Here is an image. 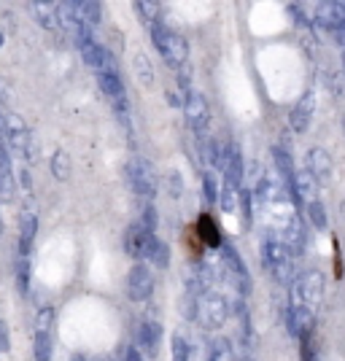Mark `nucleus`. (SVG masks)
Returning <instances> with one entry per match:
<instances>
[{
  "instance_id": "nucleus-1",
  "label": "nucleus",
  "mask_w": 345,
  "mask_h": 361,
  "mask_svg": "<svg viewBox=\"0 0 345 361\" xmlns=\"http://www.w3.org/2000/svg\"><path fill=\"white\" fill-rule=\"evenodd\" d=\"M151 41H154L157 51L165 57V62H168L170 68L181 71V68L186 65V57H189V44H186V38H184V35L172 33L170 27H165V24H154V27H151Z\"/></svg>"
},
{
  "instance_id": "nucleus-2",
  "label": "nucleus",
  "mask_w": 345,
  "mask_h": 361,
  "mask_svg": "<svg viewBox=\"0 0 345 361\" xmlns=\"http://www.w3.org/2000/svg\"><path fill=\"white\" fill-rule=\"evenodd\" d=\"M262 265L278 283H292L294 275V254L275 238H265L262 243Z\"/></svg>"
},
{
  "instance_id": "nucleus-3",
  "label": "nucleus",
  "mask_w": 345,
  "mask_h": 361,
  "mask_svg": "<svg viewBox=\"0 0 345 361\" xmlns=\"http://www.w3.org/2000/svg\"><path fill=\"white\" fill-rule=\"evenodd\" d=\"M124 173H127V181H130V186H132L135 194L154 197V194L159 192V175H157L154 165L148 159H143V157H132L127 162Z\"/></svg>"
},
{
  "instance_id": "nucleus-4",
  "label": "nucleus",
  "mask_w": 345,
  "mask_h": 361,
  "mask_svg": "<svg viewBox=\"0 0 345 361\" xmlns=\"http://www.w3.org/2000/svg\"><path fill=\"white\" fill-rule=\"evenodd\" d=\"M197 318L205 329H222L229 318V302L224 299V294L208 291L197 299Z\"/></svg>"
},
{
  "instance_id": "nucleus-5",
  "label": "nucleus",
  "mask_w": 345,
  "mask_h": 361,
  "mask_svg": "<svg viewBox=\"0 0 345 361\" xmlns=\"http://www.w3.org/2000/svg\"><path fill=\"white\" fill-rule=\"evenodd\" d=\"M57 11H60V24H62V30L73 38L76 46L84 49V46H89V44L95 41V38H92V30H95V27H89V24L78 17L76 3H60V6H57Z\"/></svg>"
},
{
  "instance_id": "nucleus-6",
  "label": "nucleus",
  "mask_w": 345,
  "mask_h": 361,
  "mask_svg": "<svg viewBox=\"0 0 345 361\" xmlns=\"http://www.w3.org/2000/svg\"><path fill=\"white\" fill-rule=\"evenodd\" d=\"M3 141L11 146L22 159H30V130L19 114H6L3 119Z\"/></svg>"
},
{
  "instance_id": "nucleus-7",
  "label": "nucleus",
  "mask_w": 345,
  "mask_h": 361,
  "mask_svg": "<svg viewBox=\"0 0 345 361\" xmlns=\"http://www.w3.org/2000/svg\"><path fill=\"white\" fill-rule=\"evenodd\" d=\"M184 114H186L189 127L205 141V132H208V124H211V108H208L205 95L192 89V92L186 95V100H184Z\"/></svg>"
},
{
  "instance_id": "nucleus-8",
  "label": "nucleus",
  "mask_w": 345,
  "mask_h": 361,
  "mask_svg": "<svg viewBox=\"0 0 345 361\" xmlns=\"http://www.w3.org/2000/svg\"><path fill=\"white\" fill-rule=\"evenodd\" d=\"M297 294V305H308V308H316L324 297V275L319 270H308L297 278L294 283Z\"/></svg>"
},
{
  "instance_id": "nucleus-9",
  "label": "nucleus",
  "mask_w": 345,
  "mask_h": 361,
  "mask_svg": "<svg viewBox=\"0 0 345 361\" xmlns=\"http://www.w3.org/2000/svg\"><path fill=\"white\" fill-rule=\"evenodd\" d=\"M313 324H316L313 308H308V305H297L294 302V305L286 310V329H289V335L297 337L299 342H302V340H310Z\"/></svg>"
},
{
  "instance_id": "nucleus-10",
  "label": "nucleus",
  "mask_w": 345,
  "mask_h": 361,
  "mask_svg": "<svg viewBox=\"0 0 345 361\" xmlns=\"http://www.w3.org/2000/svg\"><path fill=\"white\" fill-rule=\"evenodd\" d=\"M154 240H157V238H154L148 229H143L141 224H132V227L124 232V251H127L132 259H148Z\"/></svg>"
},
{
  "instance_id": "nucleus-11",
  "label": "nucleus",
  "mask_w": 345,
  "mask_h": 361,
  "mask_svg": "<svg viewBox=\"0 0 345 361\" xmlns=\"http://www.w3.org/2000/svg\"><path fill=\"white\" fill-rule=\"evenodd\" d=\"M151 291H154V275L148 272V267L135 265L127 275V297L132 302H143L151 297Z\"/></svg>"
},
{
  "instance_id": "nucleus-12",
  "label": "nucleus",
  "mask_w": 345,
  "mask_h": 361,
  "mask_svg": "<svg viewBox=\"0 0 345 361\" xmlns=\"http://www.w3.org/2000/svg\"><path fill=\"white\" fill-rule=\"evenodd\" d=\"M184 281H186L189 294L202 297L213 286V270L205 265V262H192V265L186 267V272H184Z\"/></svg>"
},
{
  "instance_id": "nucleus-13",
  "label": "nucleus",
  "mask_w": 345,
  "mask_h": 361,
  "mask_svg": "<svg viewBox=\"0 0 345 361\" xmlns=\"http://www.w3.org/2000/svg\"><path fill=\"white\" fill-rule=\"evenodd\" d=\"M81 57H84V62H87L92 71H98V73H119V65H116L114 54H111V51H108L105 46H100L98 41H92L89 46L81 49Z\"/></svg>"
},
{
  "instance_id": "nucleus-14",
  "label": "nucleus",
  "mask_w": 345,
  "mask_h": 361,
  "mask_svg": "<svg viewBox=\"0 0 345 361\" xmlns=\"http://www.w3.org/2000/svg\"><path fill=\"white\" fill-rule=\"evenodd\" d=\"M305 165H308L305 170L319 181L321 186H326V184L332 181V170H335V165H332V157H329L324 148H310L308 157H305Z\"/></svg>"
},
{
  "instance_id": "nucleus-15",
  "label": "nucleus",
  "mask_w": 345,
  "mask_h": 361,
  "mask_svg": "<svg viewBox=\"0 0 345 361\" xmlns=\"http://www.w3.org/2000/svg\"><path fill=\"white\" fill-rule=\"evenodd\" d=\"M27 11H30V17H33L35 22L41 24L44 30H49V33H57V30L62 27V24H60V11H57L54 3L33 0V3H27Z\"/></svg>"
},
{
  "instance_id": "nucleus-16",
  "label": "nucleus",
  "mask_w": 345,
  "mask_h": 361,
  "mask_svg": "<svg viewBox=\"0 0 345 361\" xmlns=\"http://www.w3.org/2000/svg\"><path fill=\"white\" fill-rule=\"evenodd\" d=\"M316 189H319V181H316L308 170H299V173H294V181L289 184V192H292V197H294L297 202H305V205L316 202Z\"/></svg>"
},
{
  "instance_id": "nucleus-17",
  "label": "nucleus",
  "mask_w": 345,
  "mask_h": 361,
  "mask_svg": "<svg viewBox=\"0 0 345 361\" xmlns=\"http://www.w3.org/2000/svg\"><path fill=\"white\" fill-rule=\"evenodd\" d=\"M313 111H316V97H313V92H305V95L297 100L294 108H292V116H289L292 130L294 132H305L308 124L313 121Z\"/></svg>"
},
{
  "instance_id": "nucleus-18",
  "label": "nucleus",
  "mask_w": 345,
  "mask_h": 361,
  "mask_svg": "<svg viewBox=\"0 0 345 361\" xmlns=\"http://www.w3.org/2000/svg\"><path fill=\"white\" fill-rule=\"evenodd\" d=\"M35 232H38V218H35V213H25L22 224H19V256L22 259H27V254L33 251Z\"/></svg>"
},
{
  "instance_id": "nucleus-19",
  "label": "nucleus",
  "mask_w": 345,
  "mask_h": 361,
  "mask_svg": "<svg viewBox=\"0 0 345 361\" xmlns=\"http://www.w3.org/2000/svg\"><path fill=\"white\" fill-rule=\"evenodd\" d=\"M159 340H162V326L157 321H151V318L141 321V326H138V342H141V348L154 351L159 345Z\"/></svg>"
},
{
  "instance_id": "nucleus-20",
  "label": "nucleus",
  "mask_w": 345,
  "mask_h": 361,
  "mask_svg": "<svg viewBox=\"0 0 345 361\" xmlns=\"http://www.w3.org/2000/svg\"><path fill=\"white\" fill-rule=\"evenodd\" d=\"M197 235H200V240L205 243L208 248H219L222 245V235H219V227H216V221L211 216H202L197 218Z\"/></svg>"
},
{
  "instance_id": "nucleus-21",
  "label": "nucleus",
  "mask_w": 345,
  "mask_h": 361,
  "mask_svg": "<svg viewBox=\"0 0 345 361\" xmlns=\"http://www.w3.org/2000/svg\"><path fill=\"white\" fill-rule=\"evenodd\" d=\"M132 73H135V78H138L143 87H151V84H154V68H151V62H148V57L143 51H135V54H132Z\"/></svg>"
},
{
  "instance_id": "nucleus-22",
  "label": "nucleus",
  "mask_w": 345,
  "mask_h": 361,
  "mask_svg": "<svg viewBox=\"0 0 345 361\" xmlns=\"http://www.w3.org/2000/svg\"><path fill=\"white\" fill-rule=\"evenodd\" d=\"M98 84L108 97H114V100L124 97V81L119 73H98Z\"/></svg>"
},
{
  "instance_id": "nucleus-23",
  "label": "nucleus",
  "mask_w": 345,
  "mask_h": 361,
  "mask_svg": "<svg viewBox=\"0 0 345 361\" xmlns=\"http://www.w3.org/2000/svg\"><path fill=\"white\" fill-rule=\"evenodd\" d=\"M51 175L57 178V181H68L71 178V157H68V151H54V157H51Z\"/></svg>"
},
{
  "instance_id": "nucleus-24",
  "label": "nucleus",
  "mask_w": 345,
  "mask_h": 361,
  "mask_svg": "<svg viewBox=\"0 0 345 361\" xmlns=\"http://www.w3.org/2000/svg\"><path fill=\"white\" fill-rule=\"evenodd\" d=\"M272 157H275V165L283 173V178L292 184L294 181V170H292V151L283 148V146H272Z\"/></svg>"
},
{
  "instance_id": "nucleus-25",
  "label": "nucleus",
  "mask_w": 345,
  "mask_h": 361,
  "mask_svg": "<svg viewBox=\"0 0 345 361\" xmlns=\"http://www.w3.org/2000/svg\"><path fill=\"white\" fill-rule=\"evenodd\" d=\"M76 11H78V17L89 24V27L100 24V17H103V14H100L98 3H92V0H78V3H76Z\"/></svg>"
},
{
  "instance_id": "nucleus-26",
  "label": "nucleus",
  "mask_w": 345,
  "mask_h": 361,
  "mask_svg": "<svg viewBox=\"0 0 345 361\" xmlns=\"http://www.w3.org/2000/svg\"><path fill=\"white\" fill-rule=\"evenodd\" d=\"M33 351H35V361H49L51 359V332H35Z\"/></svg>"
},
{
  "instance_id": "nucleus-27",
  "label": "nucleus",
  "mask_w": 345,
  "mask_h": 361,
  "mask_svg": "<svg viewBox=\"0 0 345 361\" xmlns=\"http://www.w3.org/2000/svg\"><path fill=\"white\" fill-rule=\"evenodd\" d=\"M135 11H138V17L148 24V27H154V24H159V6L157 3H148V0H138L135 3Z\"/></svg>"
},
{
  "instance_id": "nucleus-28",
  "label": "nucleus",
  "mask_w": 345,
  "mask_h": 361,
  "mask_svg": "<svg viewBox=\"0 0 345 361\" xmlns=\"http://www.w3.org/2000/svg\"><path fill=\"white\" fill-rule=\"evenodd\" d=\"M148 259H151V262H154L157 267H168V265H170V245L157 238V240H154V245H151V254H148Z\"/></svg>"
},
{
  "instance_id": "nucleus-29",
  "label": "nucleus",
  "mask_w": 345,
  "mask_h": 361,
  "mask_svg": "<svg viewBox=\"0 0 345 361\" xmlns=\"http://www.w3.org/2000/svg\"><path fill=\"white\" fill-rule=\"evenodd\" d=\"M238 197L240 192L235 189V186H229V184H224V192H222V205L227 213H235L238 211Z\"/></svg>"
},
{
  "instance_id": "nucleus-30",
  "label": "nucleus",
  "mask_w": 345,
  "mask_h": 361,
  "mask_svg": "<svg viewBox=\"0 0 345 361\" xmlns=\"http://www.w3.org/2000/svg\"><path fill=\"white\" fill-rule=\"evenodd\" d=\"M308 216H310L316 229H326V211H324V205H321L319 200L308 205Z\"/></svg>"
},
{
  "instance_id": "nucleus-31",
  "label": "nucleus",
  "mask_w": 345,
  "mask_h": 361,
  "mask_svg": "<svg viewBox=\"0 0 345 361\" xmlns=\"http://www.w3.org/2000/svg\"><path fill=\"white\" fill-rule=\"evenodd\" d=\"M172 361H189V342L184 335L172 337Z\"/></svg>"
},
{
  "instance_id": "nucleus-32",
  "label": "nucleus",
  "mask_w": 345,
  "mask_h": 361,
  "mask_svg": "<svg viewBox=\"0 0 345 361\" xmlns=\"http://www.w3.org/2000/svg\"><path fill=\"white\" fill-rule=\"evenodd\" d=\"M17 286H19V294L30 291V265H27V259H19V265H17Z\"/></svg>"
},
{
  "instance_id": "nucleus-33",
  "label": "nucleus",
  "mask_w": 345,
  "mask_h": 361,
  "mask_svg": "<svg viewBox=\"0 0 345 361\" xmlns=\"http://www.w3.org/2000/svg\"><path fill=\"white\" fill-rule=\"evenodd\" d=\"M202 194H205L208 202H216L219 186H216V175H213V173H205V175H202Z\"/></svg>"
},
{
  "instance_id": "nucleus-34",
  "label": "nucleus",
  "mask_w": 345,
  "mask_h": 361,
  "mask_svg": "<svg viewBox=\"0 0 345 361\" xmlns=\"http://www.w3.org/2000/svg\"><path fill=\"white\" fill-rule=\"evenodd\" d=\"M211 361H238V359H235V353H232L229 342H224V340H219V342L213 345V353H211Z\"/></svg>"
},
{
  "instance_id": "nucleus-35",
  "label": "nucleus",
  "mask_w": 345,
  "mask_h": 361,
  "mask_svg": "<svg viewBox=\"0 0 345 361\" xmlns=\"http://www.w3.org/2000/svg\"><path fill=\"white\" fill-rule=\"evenodd\" d=\"M141 227H143V229H148L151 235H154V229L159 227V216H157V208H154V205H146V208H143V216H141Z\"/></svg>"
},
{
  "instance_id": "nucleus-36",
  "label": "nucleus",
  "mask_w": 345,
  "mask_h": 361,
  "mask_svg": "<svg viewBox=\"0 0 345 361\" xmlns=\"http://www.w3.org/2000/svg\"><path fill=\"white\" fill-rule=\"evenodd\" d=\"M54 310L51 308H44L38 318H35V332H51V326H54Z\"/></svg>"
},
{
  "instance_id": "nucleus-37",
  "label": "nucleus",
  "mask_w": 345,
  "mask_h": 361,
  "mask_svg": "<svg viewBox=\"0 0 345 361\" xmlns=\"http://www.w3.org/2000/svg\"><path fill=\"white\" fill-rule=\"evenodd\" d=\"M14 197V173H0V200Z\"/></svg>"
},
{
  "instance_id": "nucleus-38",
  "label": "nucleus",
  "mask_w": 345,
  "mask_h": 361,
  "mask_svg": "<svg viewBox=\"0 0 345 361\" xmlns=\"http://www.w3.org/2000/svg\"><path fill=\"white\" fill-rule=\"evenodd\" d=\"M11 100H14V92H11L8 81L0 76V103H3V105H11Z\"/></svg>"
},
{
  "instance_id": "nucleus-39",
  "label": "nucleus",
  "mask_w": 345,
  "mask_h": 361,
  "mask_svg": "<svg viewBox=\"0 0 345 361\" xmlns=\"http://www.w3.org/2000/svg\"><path fill=\"white\" fill-rule=\"evenodd\" d=\"M0 351H8V332L3 326V321H0Z\"/></svg>"
},
{
  "instance_id": "nucleus-40",
  "label": "nucleus",
  "mask_w": 345,
  "mask_h": 361,
  "mask_svg": "<svg viewBox=\"0 0 345 361\" xmlns=\"http://www.w3.org/2000/svg\"><path fill=\"white\" fill-rule=\"evenodd\" d=\"M127 361H143V356H141L138 348H130V351H127Z\"/></svg>"
},
{
  "instance_id": "nucleus-41",
  "label": "nucleus",
  "mask_w": 345,
  "mask_h": 361,
  "mask_svg": "<svg viewBox=\"0 0 345 361\" xmlns=\"http://www.w3.org/2000/svg\"><path fill=\"white\" fill-rule=\"evenodd\" d=\"M170 184H172V194H178V192H181V178H178L175 173H172V175H170Z\"/></svg>"
},
{
  "instance_id": "nucleus-42",
  "label": "nucleus",
  "mask_w": 345,
  "mask_h": 361,
  "mask_svg": "<svg viewBox=\"0 0 345 361\" xmlns=\"http://www.w3.org/2000/svg\"><path fill=\"white\" fill-rule=\"evenodd\" d=\"M335 38H337V44L345 49V24L340 27V30H337V33H335Z\"/></svg>"
},
{
  "instance_id": "nucleus-43",
  "label": "nucleus",
  "mask_w": 345,
  "mask_h": 361,
  "mask_svg": "<svg viewBox=\"0 0 345 361\" xmlns=\"http://www.w3.org/2000/svg\"><path fill=\"white\" fill-rule=\"evenodd\" d=\"M73 361H87V359H84V356H76V359Z\"/></svg>"
},
{
  "instance_id": "nucleus-44",
  "label": "nucleus",
  "mask_w": 345,
  "mask_h": 361,
  "mask_svg": "<svg viewBox=\"0 0 345 361\" xmlns=\"http://www.w3.org/2000/svg\"><path fill=\"white\" fill-rule=\"evenodd\" d=\"M0 46H3V33H0Z\"/></svg>"
},
{
  "instance_id": "nucleus-45",
  "label": "nucleus",
  "mask_w": 345,
  "mask_h": 361,
  "mask_svg": "<svg viewBox=\"0 0 345 361\" xmlns=\"http://www.w3.org/2000/svg\"><path fill=\"white\" fill-rule=\"evenodd\" d=\"M98 361H114V359H98Z\"/></svg>"
},
{
  "instance_id": "nucleus-46",
  "label": "nucleus",
  "mask_w": 345,
  "mask_h": 361,
  "mask_svg": "<svg viewBox=\"0 0 345 361\" xmlns=\"http://www.w3.org/2000/svg\"><path fill=\"white\" fill-rule=\"evenodd\" d=\"M0 232H3V224H0Z\"/></svg>"
},
{
  "instance_id": "nucleus-47",
  "label": "nucleus",
  "mask_w": 345,
  "mask_h": 361,
  "mask_svg": "<svg viewBox=\"0 0 345 361\" xmlns=\"http://www.w3.org/2000/svg\"><path fill=\"white\" fill-rule=\"evenodd\" d=\"M343 127H345V119H343Z\"/></svg>"
}]
</instances>
